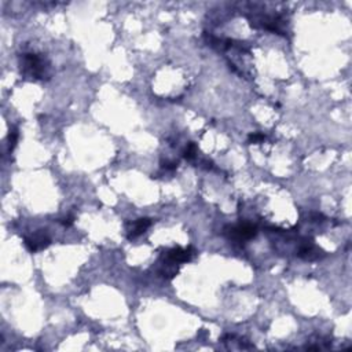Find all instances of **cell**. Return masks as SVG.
Wrapping results in <instances>:
<instances>
[{
  "label": "cell",
  "mask_w": 352,
  "mask_h": 352,
  "mask_svg": "<svg viewBox=\"0 0 352 352\" xmlns=\"http://www.w3.org/2000/svg\"><path fill=\"white\" fill-rule=\"evenodd\" d=\"M21 72L24 76L34 79V80H44L48 77V62L46 58L34 53H26L21 55Z\"/></svg>",
  "instance_id": "1"
},
{
  "label": "cell",
  "mask_w": 352,
  "mask_h": 352,
  "mask_svg": "<svg viewBox=\"0 0 352 352\" xmlns=\"http://www.w3.org/2000/svg\"><path fill=\"white\" fill-rule=\"evenodd\" d=\"M247 18L251 26H253V28L264 29V30H268V32H272V33L286 36L285 19L282 18L279 14L270 15L252 11V14H247Z\"/></svg>",
  "instance_id": "2"
},
{
  "label": "cell",
  "mask_w": 352,
  "mask_h": 352,
  "mask_svg": "<svg viewBox=\"0 0 352 352\" xmlns=\"http://www.w3.org/2000/svg\"><path fill=\"white\" fill-rule=\"evenodd\" d=\"M224 234L230 241L234 242H245L251 238L256 237L257 227L251 223H239L237 226H229L224 229Z\"/></svg>",
  "instance_id": "3"
},
{
  "label": "cell",
  "mask_w": 352,
  "mask_h": 352,
  "mask_svg": "<svg viewBox=\"0 0 352 352\" xmlns=\"http://www.w3.org/2000/svg\"><path fill=\"white\" fill-rule=\"evenodd\" d=\"M51 243V238L47 230H38L30 237L25 238V247L29 252L36 253L39 251H43Z\"/></svg>",
  "instance_id": "4"
},
{
  "label": "cell",
  "mask_w": 352,
  "mask_h": 352,
  "mask_svg": "<svg viewBox=\"0 0 352 352\" xmlns=\"http://www.w3.org/2000/svg\"><path fill=\"white\" fill-rule=\"evenodd\" d=\"M297 256L304 259V260H308V262H314V260L322 259L325 256V252L315 245L312 239H309V241L304 239V242L301 243V247L297 251Z\"/></svg>",
  "instance_id": "5"
},
{
  "label": "cell",
  "mask_w": 352,
  "mask_h": 352,
  "mask_svg": "<svg viewBox=\"0 0 352 352\" xmlns=\"http://www.w3.org/2000/svg\"><path fill=\"white\" fill-rule=\"evenodd\" d=\"M195 255H197V252H195V249L193 247L172 248V249L167 251V253H164V256L167 257V259L178 263V264L191 262L194 259Z\"/></svg>",
  "instance_id": "6"
},
{
  "label": "cell",
  "mask_w": 352,
  "mask_h": 352,
  "mask_svg": "<svg viewBox=\"0 0 352 352\" xmlns=\"http://www.w3.org/2000/svg\"><path fill=\"white\" fill-rule=\"evenodd\" d=\"M150 226H152V220L149 219V218H142V219H138L136 222H133L131 229L128 230V239H135L139 235H142Z\"/></svg>",
  "instance_id": "7"
},
{
  "label": "cell",
  "mask_w": 352,
  "mask_h": 352,
  "mask_svg": "<svg viewBox=\"0 0 352 352\" xmlns=\"http://www.w3.org/2000/svg\"><path fill=\"white\" fill-rule=\"evenodd\" d=\"M197 152H198V149H197V145L194 142L187 143V146L183 150V158H186L187 161H194L195 157H197Z\"/></svg>",
  "instance_id": "8"
},
{
  "label": "cell",
  "mask_w": 352,
  "mask_h": 352,
  "mask_svg": "<svg viewBox=\"0 0 352 352\" xmlns=\"http://www.w3.org/2000/svg\"><path fill=\"white\" fill-rule=\"evenodd\" d=\"M18 139H19L18 128H17V127H13V128L10 129L9 136H7V142H9V152L10 153L13 152V150L15 149L17 143H18Z\"/></svg>",
  "instance_id": "9"
},
{
  "label": "cell",
  "mask_w": 352,
  "mask_h": 352,
  "mask_svg": "<svg viewBox=\"0 0 352 352\" xmlns=\"http://www.w3.org/2000/svg\"><path fill=\"white\" fill-rule=\"evenodd\" d=\"M266 140V135L264 133H260V132H255V133H251L249 135V138H248V143H260V142H264Z\"/></svg>",
  "instance_id": "10"
},
{
  "label": "cell",
  "mask_w": 352,
  "mask_h": 352,
  "mask_svg": "<svg viewBox=\"0 0 352 352\" xmlns=\"http://www.w3.org/2000/svg\"><path fill=\"white\" fill-rule=\"evenodd\" d=\"M179 165L178 161H162L161 162V168L165 169V171H175L176 168Z\"/></svg>",
  "instance_id": "11"
},
{
  "label": "cell",
  "mask_w": 352,
  "mask_h": 352,
  "mask_svg": "<svg viewBox=\"0 0 352 352\" xmlns=\"http://www.w3.org/2000/svg\"><path fill=\"white\" fill-rule=\"evenodd\" d=\"M59 223L63 224L65 227H69L72 224L75 223V216H67V218H63V219L59 220Z\"/></svg>",
  "instance_id": "12"
},
{
  "label": "cell",
  "mask_w": 352,
  "mask_h": 352,
  "mask_svg": "<svg viewBox=\"0 0 352 352\" xmlns=\"http://www.w3.org/2000/svg\"><path fill=\"white\" fill-rule=\"evenodd\" d=\"M200 164H201V167L205 168V169H212V167H214V162L210 161V160H208V158L202 160Z\"/></svg>",
  "instance_id": "13"
}]
</instances>
